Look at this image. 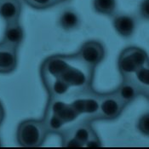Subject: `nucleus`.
<instances>
[{"mask_svg": "<svg viewBox=\"0 0 149 149\" xmlns=\"http://www.w3.org/2000/svg\"><path fill=\"white\" fill-rule=\"evenodd\" d=\"M49 135L42 119H26L22 121L16 130V140L23 148H38L44 144Z\"/></svg>", "mask_w": 149, "mask_h": 149, "instance_id": "obj_1", "label": "nucleus"}, {"mask_svg": "<svg viewBox=\"0 0 149 149\" xmlns=\"http://www.w3.org/2000/svg\"><path fill=\"white\" fill-rule=\"evenodd\" d=\"M66 100L79 116L84 115L86 116L84 119L91 122L95 121L99 110L100 93L95 92L92 88L72 92Z\"/></svg>", "mask_w": 149, "mask_h": 149, "instance_id": "obj_2", "label": "nucleus"}, {"mask_svg": "<svg viewBox=\"0 0 149 149\" xmlns=\"http://www.w3.org/2000/svg\"><path fill=\"white\" fill-rule=\"evenodd\" d=\"M147 64H149L148 53L136 46L125 48L118 59V68L122 79L131 77L138 69Z\"/></svg>", "mask_w": 149, "mask_h": 149, "instance_id": "obj_3", "label": "nucleus"}, {"mask_svg": "<svg viewBox=\"0 0 149 149\" xmlns=\"http://www.w3.org/2000/svg\"><path fill=\"white\" fill-rule=\"evenodd\" d=\"M126 106L118 97L115 91L100 93L99 110L95 120H113L124 112Z\"/></svg>", "mask_w": 149, "mask_h": 149, "instance_id": "obj_4", "label": "nucleus"}, {"mask_svg": "<svg viewBox=\"0 0 149 149\" xmlns=\"http://www.w3.org/2000/svg\"><path fill=\"white\" fill-rule=\"evenodd\" d=\"M105 55L106 51L103 45L95 40L84 43L75 53V56L81 62L94 69L103 61Z\"/></svg>", "mask_w": 149, "mask_h": 149, "instance_id": "obj_5", "label": "nucleus"}, {"mask_svg": "<svg viewBox=\"0 0 149 149\" xmlns=\"http://www.w3.org/2000/svg\"><path fill=\"white\" fill-rule=\"evenodd\" d=\"M45 110L57 115L65 125L75 122L79 117V113L66 99L49 98Z\"/></svg>", "mask_w": 149, "mask_h": 149, "instance_id": "obj_6", "label": "nucleus"}, {"mask_svg": "<svg viewBox=\"0 0 149 149\" xmlns=\"http://www.w3.org/2000/svg\"><path fill=\"white\" fill-rule=\"evenodd\" d=\"M17 49L3 41L0 42V74H9L15 70L18 62Z\"/></svg>", "mask_w": 149, "mask_h": 149, "instance_id": "obj_7", "label": "nucleus"}, {"mask_svg": "<svg viewBox=\"0 0 149 149\" xmlns=\"http://www.w3.org/2000/svg\"><path fill=\"white\" fill-rule=\"evenodd\" d=\"M113 25L116 32L124 38H129L136 28V20L134 16L126 14H115Z\"/></svg>", "mask_w": 149, "mask_h": 149, "instance_id": "obj_8", "label": "nucleus"}, {"mask_svg": "<svg viewBox=\"0 0 149 149\" xmlns=\"http://www.w3.org/2000/svg\"><path fill=\"white\" fill-rule=\"evenodd\" d=\"M22 10L20 0H0V17L6 24L19 22Z\"/></svg>", "mask_w": 149, "mask_h": 149, "instance_id": "obj_9", "label": "nucleus"}, {"mask_svg": "<svg viewBox=\"0 0 149 149\" xmlns=\"http://www.w3.org/2000/svg\"><path fill=\"white\" fill-rule=\"evenodd\" d=\"M114 91L118 97L125 106L132 103L139 96L141 95L137 87L130 78L122 79L121 84Z\"/></svg>", "mask_w": 149, "mask_h": 149, "instance_id": "obj_10", "label": "nucleus"}, {"mask_svg": "<svg viewBox=\"0 0 149 149\" xmlns=\"http://www.w3.org/2000/svg\"><path fill=\"white\" fill-rule=\"evenodd\" d=\"M24 39V31L19 22L7 23L2 41L18 49Z\"/></svg>", "mask_w": 149, "mask_h": 149, "instance_id": "obj_11", "label": "nucleus"}, {"mask_svg": "<svg viewBox=\"0 0 149 149\" xmlns=\"http://www.w3.org/2000/svg\"><path fill=\"white\" fill-rule=\"evenodd\" d=\"M91 121L87 119H84L83 122L79 123L70 129H68L69 132L72 135V136L77 141H79L83 147L85 146L86 142L95 135H96L91 125Z\"/></svg>", "mask_w": 149, "mask_h": 149, "instance_id": "obj_12", "label": "nucleus"}, {"mask_svg": "<svg viewBox=\"0 0 149 149\" xmlns=\"http://www.w3.org/2000/svg\"><path fill=\"white\" fill-rule=\"evenodd\" d=\"M133 81L135 85L141 92V96L148 99L149 96V64H147L134 72V74L130 77Z\"/></svg>", "mask_w": 149, "mask_h": 149, "instance_id": "obj_13", "label": "nucleus"}, {"mask_svg": "<svg viewBox=\"0 0 149 149\" xmlns=\"http://www.w3.org/2000/svg\"><path fill=\"white\" fill-rule=\"evenodd\" d=\"M43 120L45 124L49 134L61 135V133L65 130L64 126L66 125L63 123V121L58 117L57 115H56L49 111L45 110Z\"/></svg>", "mask_w": 149, "mask_h": 149, "instance_id": "obj_14", "label": "nucleus"}, {"mask_svg": "<svg viewBox=\"0 0 149 149\" xmlns=\"http://www.w3.org/2000/svg\"><path fill=\"white\" fill-rule=\"evenodd\" d=\"M60 26L64 30H73L79 26L80 20L79 15L72 10H66L62 13L59 20Z\"/></svg>", "mask_w": 149, "mask_h": 149, "instance_id": "obj_15", "label": "nucleus"}, {"mask_svg": "<svg viewBox=\"0 0 149 149\" xmlns=\"http://www.w3.org/2000/svg\"><path fill=\"white\" fill-rule=\"evenodd\" d=\"M93 7L98 14L113 16L117 10L116 0H93Z\"/></svg>", "mask_w": 149, "mask_h": 149, "instance_id": "obj_16", "label": "nucleus"}, {"mask_svg": "<svg viewBox=\"0 0 149 149\" xmlns=\"http://www.w3.org/2000/svg\"><path fill=\"white\" fill-rule=\"evenodd\" d=\"M27 5L37 10H45L57 4V0H23Z\"/></svg>", "mask_w": 149, "mask_h": 149, "instance_id": "obj_17", "label": "nucleus"}, {"mask_svg": "<svg viewBox=\"0 0 149 149\" xmlns=\"http://www.w3.org/2000/svg\"><path fill=\"white\" fill-rule=\"evenodd\" d=\"M138 130L146 136H148L149 132V117L148 114L147 113L146 115H142L141 118L139 119L137 124Z\"/></svg>", "mask_w": 149, "mask_h": 149, "instance_id": "obj_18", "label": "nucleus"}, {"mask_svg": "<svg viewBox=\"0 0 149 149\" xmlns=\"http://www.w3.org/2000/svg\"><path fill=\"white\" fill-rule=\"evenodd\" d=\"M149 14V4L148 0H143L140 6V15L143 19L148 20Z\"/></svg>", "mask_w": 149, "mask_h": 149, "instance_id": "obj_19", "label": "nucleus"}, {"mask_svg": "<svg viewBox=\"0 0 149 149\" xmlns=\"http://www.w3.org/2000/svg\"><path fill=\"white\" fill-rule=\"evenodd\" d=\"M102 141L100 140V138L98 137L97 135H95L94 136H92L85 144L84 147H89V148H98V147H102Z\"/></svg>", "mask_w": 149, "mask_h": 149, "instance_id": "obj_20", "label": "nucleus"}, {"mask_svg": "<svg viewBox=\"0 0 149 149\" xmlns=\"http://www.w3.org/2000/svg\"><path fill=\"white\" fill-rule=\"evenodd\" d=\"M4 117H5V111H4V108L3 107V105L0 102V126L4 119Z\"/></svg>", "mask_w": 149, "mask_h": 149, "instance_id": "obj_21", "label": "nucleus"}, {"mask_svg": "<svg viewBox=\"0 0 149 149\" xmlns=\"http://www.w3.org/2000/svg\"><path fill=\"white\" fill-rule=\"evenodd\" d=\"M64 1H66V0H57L58 3H61V2H64Z\"/></svg>", "mask_w": 149, "mask_h": 149, "instance_id": "obj_22", "label": "nucleus"}, {"mask_svg": "<svg viewBox=\"0 0 149 149\" xmlns=\"http://www.w3.org/2000/svg\"><path fill=\"white\" fill-rule=\"evenodd\" d=\"M0 147H2V141H1V139H0Z\"/></svg>", "mask_w": 149, "mask_h": 149, "instance_id": "obj_23", "label": "nucleus"}]
</instances>
